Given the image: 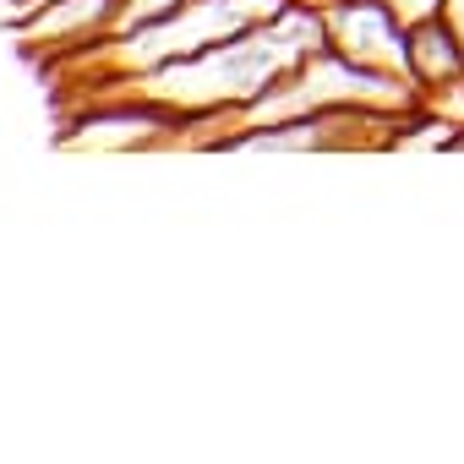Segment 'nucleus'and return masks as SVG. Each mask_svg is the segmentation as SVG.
<instances>
[{"label": "nucleus", "mask_w": 464, "mask_h": 464, "mask_svg": "<svg viewBox=\"0 0 464 464\" xmlns=\"http://www.w3.org/2000/svg\"><path fill=\"white\" fill-rule=\"evenodd\" d=\"M115 17H121V0H50L28 17H12V28L28 55L77 61L115 34Z\"/></svg>", "instance_id": "nucleus-3"}, {"label": "nucleus", "mask_w": 464, "mask_h": 464, "mask_svg": "<svg viewBox=\"0 0 464 464\" xmlns=\"http://www.w3.org/2000/svg\"><path fill=\"white\" fill-rule=\"evenodd\" d=\"M317 12H323L328 50H339L366 72L410 77V28L393 17L388 0H334V6H317Z\"/></svg>", "instance_id": "nucleus-2"}, {"label": "nucleus", "mask_w": 464, "mask_h": 464, "mask_svg": "<svg viewBox=\"0 0 464 464\" xmlns=\"http://www.w3.org/2000/svg\"><path fill=\"white\" fill-rule=\"evenodd\" d=\"M312 6H334V0H312Z\"/></svg>", "instance_id": "nucleus-8"}, {"label": "nucleus", "mask_w": 464, "mask_h": 464, "mask_svg": "<svg viewBox=\"0 0 464 464\" xmlns=\"http://www.w3.org/2000/svg\"><path fill=\"white\" fill-rule=\"evenodd\" d=\"M410 82L420 88L426 104H437L442 93H453L464 82V39L442 17L410 28Z\"/></svg>", "instance_id": "nucleus-4"}, {"label": "nucleus", "mask_w": 464, "mask_h": 464, "mask_svg": "<svg viewBox=\"0 0 464 464\" xmlns=\"http://www.w3.org/2000/svg\"><path fill=\"white\" fill-rule=\"evenodd\" d=\"M290 6H312V0H290Z\"/></svg>", "instance_id": "nucleus-7"}, {"label": "nucleus", "mask_w": 464, "mask_h": 464, "mask_svg": "<svg viewBox=\"0 0 464 464\" xmlns=\"http://www.w3.org/2000/svg\"><path fill=\"white\" fill-rule=\"evenodd\" d=\"M323 44H328L323 12L317 6H285L279 17H268L236 39H218L186 61H169L148 77L121 82V93L164 110L175 126L208 121V115H236V110L257 104L274 82H285Z\"/></svg>", "instance_id": "nucleus-1"}, {"label": "nucleus", "mask_w": 464, "mask_h": 464, "mask_svg": "<svg viewBox=\"0 0 464 464\" xmlns=\"http://www.w3.org/2000/svg\"><path fill=\"white\" fill-rule=\"evenodd\" d=\"M388 6H393V17L404 28H420V23H437L442 17V0H388Z\"/></svg>", "instance_id": "nucleus-5"}, {"label": "nucleus", "mask_w": 464, "mask_h": 464, "mask_svg": "<svg viewBox=\"0 0 464 464\" xmlns=\"http://www.w3.org/2000/svg\"><path fill=\"white\" fill-rule=\"evenodd\" d=\"M442 23L464 39V0H442Z\"/></svg>", "instance_id": "nucleus-6"}]
</instances>
